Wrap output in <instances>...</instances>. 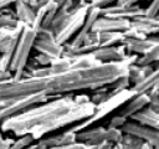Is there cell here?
<instances>
[{
	"mask_svg": "<svg viewBox=\"0 0 159 149\" xmlns=\"http://www.w3.org/2000/svg\"><path fill=\"white\" fill-rule=\"evenodd\" d=\"M89 6H80L76 5L73 6L70 16L66 19V21L62 24V26L55 32V41L58 45H65L68 42V40L71 37H73L77 31L81 30L84 20H86V15L88 11Z\"/></svg>",
	"mask_w": 159,
	"mask_h": 149,
	"instance_id": "5b68a950",
	"label": "cell"
},
{
	"mask_svg": "<svg viewBox=\"0 0 159 149\" xmlns=\"http://www.w3.org/2000/svg\"><path fill=\"white\" fill-rule=\"evenodd\" d=\"M144 145V140L139 137L133 134H124L122 135L120 140L113 144L112 149H142Z\"/></svg>",
	"mask_w": 159,
	"mask_h": 149,
	"instance_id": "d6986e66",
	"label": "cell"
},
{
	"mask_svg": "<svg viewBox=\"0 0 159 149\" xmlns=\"http://www.w3.org/2000/svg\"><path fill=\"white\" fill-rule=\"evenodd\" d=\"M101 16L108 17V19H127V20H134L142 16H145V9H142L137 5L134 6H107L101 9Z\"/></svg>",
	"mask_w": 159,
	"mask_h": 149,
	"instance_id": "ba28073f",
	"label": "cell"
},
{
	"mask_svg": "<svg viewBox=\"0 0 159 149\" xmlns=\"http://www.w3.org/2000/svg\"><path fill=\"white\" fill-rule=\"evenodd\" d=\"M15 16L25 26H31L35 19V10L27 5V0H15Z\"/></svg>",
	"mask_w": 159,
	"mask_h": 149,
	"instance_id": "2e32d148",
	"label": "cell"
},
{
	"mask_svg": "<svg viewBox=\"0 0 159 149\" xmlns=\"http://www.w3.org/2000/svg\"><path fill=\"white\" fill-rule=\"evenodd\" d=\"M159 14V0H152L148 7L145 9V16L147 17H153Z\"/></svg>",
	"mask_w": 159,
	"mask_h": 149,
	"instance_id": "83f0119b",
	"label": "cell"
},
{
	"mask_svg": "<svg viewBox=\"0 0 159 149\" xmlns=\"http://www.w3.org/2000/svg\"><path fill=\"white\" fill-rule=\"evenodd\" d=\"M65 1H66V0H55V2H56V4L58 5V6H61V5H62V4L65 2Z\"/></svg>",
	"mask_w": 159,
	"mask_h": 149,
	"instance_id": "d6a6232c",
	"label": "cell"
},
{
	"mask_svg": "<svg viewBox=\"0 0 159 149\" xmlns=\"http://www.w3.org/2000/svg\"><path fill=\"white\" fill-rule=\"evenodd\" d=\"M147 93L149 96V107L159 113V82L154 84Z\"/></svg>",
	"mask_w": 159,
	"mask_h": 149,
	"instance_id": "603a6c76",
	"label": "cell"
},
{
	"mask_svg": "<svg viewBox=\"0 0 159 149\" xmlns=\"http://www.w3.org/2000/svg\"><path fill=\"white\" fill-rule=\"evenodd\" d=\"M152 71H153V67L150 65L139 66L137 63H133V65L129 66V70H128V79H129L130 83L137 84L140 81H143Z\"/></svg>",
	"mask_w": 159,
	"mask_h": 149,
	"instance_id": "ffe728a7",
	"label": "cell"
},
{
	"mask_svg": "<svg viewBox=\"0 0 159 149\" xmlns=\"http://www.w3.org/2000/svg\"><path fill=\"white\" fill-rule=\"evenodd\" d=\"M72 9H73V1H72V0H66V1L58 7V10H57V12H56V15H55V17H53L51 25H50V29L53 31V34H55V32L62 26V24L66 21V19L70 16Z\"/></svg>",
	"mask_w": 159,
	"mask_h": 149,
	"instance_id": "e0dca14e",
	"label": "cell"
},
{
	"mask_svg": "<svg viewBox=\"0 0 159 149\" xmlns=\"http://www.w3.org/2000/svg\"><path fill=\"white\" fill-rule=\"evenodd\" d=\"M32 62H34V66L32 67H39V66L40 67H46V66H50L51 65L52 58H50L48 56H46L43 53H39V55H36L34 57Z\"/></svg>",
	"mask_w": 159,
	"mask_h": 149,
	"instance_id": "d4e9b609",
	"label": "cell"
},
{
	"mask_svg": "<svg viewBox=\"0 0 159 149\" xmlns=\"http://www.w3.org/2000/svg\"><path fill=\"white\" fill-rule=\"evenodd\" d=\"M127 122H128L127 118H124V117L120 115V114H117V115H114V117L109 120L108 128H117V129H120Z\"/></svg>",
	"mask_w": 159,
	"mask_h": 149,
	"instance_id": "4316f807",
	"label": "cell"
},
{
	"mask_svg": "<svg viewBox=\"0 0 159 149\" xmlns=\"http://www.w3.org/2000/svg\"><path fill=\"white\" fill-rule=\"evenodd\" d=\"M137 55H128L127 58L117 62H101L92 52L72 56L70 68L45 76H27L20 79H9L0 83V108L12 101L31 96L45 94L50 98L71 94L76 91H94L101 87H109L118 78L128 76L129 66L135 63Z\"/></svg>",
	"mask_w": 159,
	"mask_h": 149,
	"instance_id": "6da1fadb",
	"label": "cell"
},
{
	"mask_svg": "<svg viewBox=\"0 0 159 149\" xmlns=\"http://www.w3.org/2000/svg\"><path fill=\"white\" fill-rule=\"evenodd\" d=\"M159 41V36H150L147 38H129L124 37L122 45H124L127 52L129 55H145L157 42Z\"/></svg>",
	"mask_w": 159,
	"mask_h": 149,
	"instance_id": "30bf717a",
	"label": "cell"
},
{
	"mask_svg": "<svg viewBox=\"0 0 159 149\" xmlns=\"http://www.w3.org/2000/svg\"><path fill=\"white\" fill-rule=\"evenodd\" d=\"M130 20L127 19H108L99 16L92 25V32H124L129 29Z\"/></svg>",
	"mask_w": 159,
	"mask_h": 149,
	"instance_id": "9c48e42d",
	"label": "cell"
},
{
	"mask_svg": "<svg viewBox=\"0 0 159 149\" xmlns=\"http://www.w3.org/2000/svg\"><path fill=\"white\" fill-rule=\"evenodd\" d=\"M94 108L92 102L77 103L73 99V93L53 97L4 119L0 123V130L16 137L30 135L34 140H39L46 134L91 117Z\"/></svg>",
	"mask_w": 159,
	"mask_h": 149,
	"instance_id": "7a4b0ae2",
	"label": "cell"
},
{
	"mask_svg": "<svg viewBox=\"0 0 159 149\" xmlns=\"http://www.w3.org/2000/svg\"><path fill=\"white\" fill-rule=\"evenodd\" d=\"M153 62H159V41L145 55L138 57L135 63L139 66H148V65H152Z\"/></svg>",
	"mask_w": 159,
	"mask_h": 149,
	"instance_id": "7402d4cb",
	"label": "cell"
},
{
	"mask_svg": "<svg viewBox=\"0 0 159 149\" xmlns=\"http://www.w3.org/2000/svg\"><path fill=\"white\" fill-rule=\"evenodd\" d=\"M135 94L137 93L132 88H128V89H124V91H120V92H117V93H109V97L104 102H102L98 106H96L94 112H93V114L91 117H88V118H86V119H83V120H81V122L71 125L68 128V130H71L73 133H78L81 130L87 129L91 124L101 120L107 114L112 113L114 109H117L118 107H120L122 104H125Z\"/></svg>",
	"mask_w": 159,
	"mask_h": 149,
	"instance_id": "3957f363",
	"label": "cell"
},
{
	"mask_svg": "<svg viewBox=\"0 0 159 149\" xmlns=\"http://www.w3.org/2000/svg\"><path fill=\"white\" fill-rule=\"evenodd\" d=\"M130 122H134V123L143 125V127H147V128L159 130V113L149 106L144 107L143 109L137 112L134 115H132Z\"/></svg>",
	"mask_w": 159,
	"mask_h": 149,
	"instance_id": "7c38bea8",
	"label": "cell"
},
{
	"mask_svg": "<svg viewBox=\"0 0 159 149\" xmlns=\"http://www.w3.org/2000/svg\"><path fill=\"white\" fill-rule=\"evenodd\" d=\"M34 50H36L39 53H43L46 56H48L52 60L60 58L61 56H63L65 52V47L62 45H58L55 40H35L34 43Z\"/></svg>",
	"mask_w": 159,
	"mask_h": 149,
	"instance_id": "4fadbf2b",
	"label": "cell"
},
{
	"mask_svg": "<svg viewBox=\"0 0 159 149\" xmlns=\"http://www.w3.org/2000/svg\"><path fill=\"white\" fill-rule=\"evenodd\" d=\"M21 22L17 21L15 16V11H11L10 9H2L0 11V27H6V29H14L19 26Z\"/></svg>",
	"mask_w": 159,
	"mask_h": 149,
	"instance_id": "44dd1931",
	"label": "cell"
},
{
	"mask_svg": "<svg viewBox=\"0 0 159 149\" xmlns=\"http://www.w3.org/2000/svg\"><path fill=\"white\" fill-rule=\"evenodd\" d=\"M12 143H14V139L4 138L1 134V130H0V149H10Z\"/></svg>",
	"mask_w": 159,
	"mask_h": 149,
	"instance_id": "f546056e",
	"label": "cell"
},
{
	"mask_svg": "<svg viewBox=\"0 0 159 149\" xmlns=\"http://www.w3.org/2000/svg\"><path fill=\"white\" fill-rule=\"evenodd\" d=\"M120 130L124 134H133L135 137L142 138L144 142H147L150 147V149H159V130L147 128L143 125H139L134 122H127Z\"/></svg>",
	"mask_w": 159,
	"mask_h": 149,
	"instance_id": "52a82bcc",
	"label": "cell"
},
{
	"mask_svg": "<svg viewBox=\"0 0 159 149\" xmlns=\"http://www.w3.org/2000/svg\"><path fill=\"white\" fill-rule=\"evenodd\" d=\"M138 1H140V0H117V5H118V6L129 7V6H134Z\"/></svg>",
	"mask_w": 159,
	"mask_h": 149,
	"instance_id": "4dcf8cb0",
	"label": "cell"
},
{
	"mask_svg": "<svg viewBox=\"0 0 159 149\" xmlns=\"http://www.w3.org/2000/svg\"><path fill=\"white\" fill-rule=\"evenodd\" d=\"M147 106H149V96H148V93H138L125 103V106L123 107V109L120 111L119 114L128 119V118H130L132 115H134L137 112H139L140 109H143Z\"/></svg>",
	"mask_w": 159,
	"mask_h": 149,
	"instance_id": "5bb4252c",
	"label": "cell"
},
{
	"mask_svg": "<svg viewBox=\"0 0 159 149\" xmlns=\"http://www.w3.org/2000/svg\"><path fill=\"white\" fill-rule=\"evenodd\" d=\"M34 142L32 137L30 135H22V137H17L16 140H14V143L11 144L10 149H26L29 145H31Z\"/></svg>",
	"mask_w": 159,
	"mask_h": 149,
	"instance_id": "cb8c5ba5",
	"label": "cell"
},
{
	"mask_svg": "<svg viewBox=\"0 0 159 149\" xmlns=\"http://www.w3.org/2000/svg\"><path fill=\"white\" fill-rule=\"evenodd\" d=\"M159 82V65L157 67L153 68V71L139 83L133 84L132 89L138 94V93H147L154 84H157Z\"/></svg>",
	"mask_w": 159,
	"mask_h": 149,
	"instance_id": "ac0fdd59",
	"label": "cell"
},
{
	"mask_svg": "<svg viewBox=\"0 0 159 149\" xmlns=\"http://www.w3.org/2000/svg\"><path fill=\"white\" fill-rule=\"evenodd\" d=\"M12 78V72L10 70L7 71H0V83L1 82H5V81H9Z\"/></svg>",
	"mask_w": 159,
	"mask_h": 149,
	"instance_id": "1f68e13d",
	"label": "cell"
},
{
	"mask_svg": "<svg viewBox=\"0 0 159 149\" xmlns=\"http://www.w3.org/2000/svg\"><path fill=\"white\" fill-rule=\"evenodd\" d=\"M123 135V132L117 128H104V127H94L87 128L76 133L77 142L84 143L89 147H96L103 142H111L113 144L118 143Z\"/></svg>",
	"mask_w": 159,
	"mask_h": 149,
	"instance_id": "8992f818",
	"label": "cell"
},
{
	"mask_svg": "<svg viewBox=\"0 0 159 149\" xmlns=\"http://www.w3.org/2000/svg\"><path fill=\"white\" fill-rule=\"evenodd\" d=\"M76 133L71 132V130H66L62 132L60 134H53V135H48V137H43L41 139H39V143L41 145H43L45 148H51V147H60V145H68V144H73L76 143Z\"/></svg>",
	"mask_w": 159,
	"mask_h": 149,
	"instance_id": "9a60e30c",
	"label": "cell"
},
{
	"mask_svg": "<svg viewBox=\"0 0 159 149\" xmlns=\"http://www.w3.org/2000/svg\"><path fill=\"white\" fill-rule=\"evenodd\" d=\"M36 30L31 26H24L19 38L17 43L10 62L9 70L12 72V79H20L24 76V71L27 66L29 55L34 47L35 40H36Z\"/></svg>",
	"mask_w": 159,
	"mask_h": 149,
	"instance_id": "277c9868",
	"label": "cell"
},
{
	"mask_svg": "<svg viewBox=\"0 0 159 149\" xmlns=\"http://www.w3.org/2000/svg\"><path fill=\"white\" fill-rule=\"evenodd\" d=\"M36 34V38L39 40H55V34L50 27H40Z\"/></svg>",
	"mask_w": 159,
	"mask_h": 149,
	"instance_id": "484cf974",
	"label": "cell"
},
{
	"mask_svg": "<svg viewBox=\"0 0 159 149\" xmlns=\"http://www.w3.org/2000/svg\"><path fill=\"white\" fill-rule=\"evenodd\" d=\"M92 55L101 62H117L127 58L129 55L124 47V45H113L108 47H101L92 51Z\"/></svg>",
	"mask_w": 159,
	"mask_h": 149,
	"instance_id": "8fae6325",
	"label": "cell"
},
{
	"mask_svg": "<svg viewBox=\"0 0 159 149\" xmlns=\"http://www.w3.org/2000/svg\"><path fill=\"white\" fill-rule=\"evenodd\" d=\"M46 149H92V147L81 143V142H76L73 144H68V145H60V147H51V148H46Z\"/></svg>",
	"mask_w": 159,
	"mask_h": 149,
	"instance_id": "f1b7e54d",
	"label": "cell"
}]
</instances>
